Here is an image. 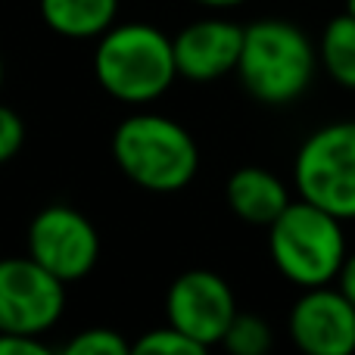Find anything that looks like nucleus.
<instances>
[{
	"label": "nucleus",
	"mask_w": 355,
	"mask_h": 355,
	"mask_svg": "<svg viewBox=\"0 0 355 355\" xmlns=\"http://www.w3.org/2000/svg\"><path fill=\"white\" fill-rule=\"evenodd\" d=\"M28 256L62 284L81 281L100 259V234L85 212L53 202L31 218Z\"/></svg>",
	"instance_id": "obj_7"
},
{
	"label": "nucleus",
	"mask_w": 355,
	"mask_h": 355,
	"mask_svg": "<svg viewBox=\"0 0 355 355\" xmlns=\"http://www.w3.org/2000/svg\"><path fill=\"white\" fill-rule=\"evenodd\" d=\"M318 66V47L300 25L287 19H259L246 25L237 75L259 103H296L312 87Z\"/></svg>",
	"instance_id": "obj_2"
},
{
	"label": "nucleus",
	"mask_w": 355,
	"mask_h": 355,
	"mask_svg": "<svg viewBox=\"0 0 355 355\" xmlns=\"http://www.w3.org/2000/svg\"><path fill=\"white\" fill-rule=\"evenodd\" d=\"M66 309V284L31 256L0 259V331L44 337Z\"/></svg>",
	"instance_id": "obj_6"
},
{
	"label": "nucleus",
	"mask_w": 355,
	"mask_h": 355,
	"mask_svg": "<svg viewBox=\"0 0 355 355\" xmlns=\"http://www.w3.org/2000/svg\"><path fill=\"white\" fill-rule=\"evenodd\" d=\"M0 87H3V62H0Z\"/></svg>",
	"instance_id": "obj_22"
},
{
	"label": "nucleus",
	"mask_w": 355,
	"mask_h": 355,
	"mask_svg": "<svg viewBox=\"0 0 355 355\" xmlns=\"http://www.w3.org/2000/svg\"><path fill=\"white\" fill-rule=\"evenodd\" d=\"M268 252L275 268L293 287L334 284L349 256L343 218L300 196L268 225Z\"/></svg>",
	"instance_id": "obj_4"
},
{
	"label": "nucleus",
	"mask_w": 355,
	"mask_h": 355,
	"mask_svg": "<svg viewBox=\"0 0 355 355\" xmlns=\"http://www.w3.org/2000/svg\"><path fill=\"white\" fill-rule=\"evenodd\" d=\"M0 355H50L44 337L35 334H6L0 331Z\"/></svg>",
	"instance_id": "obj_18"
},
{
	"label": "nucleus",
	"mask_w": 355,
	"mask_h": 355,
	"mask_svg": "<svg viewBox=\"0 0 355 355\" xmlns=\"http://www.w3.org/2000/svg\"><path fill=\"white\" fill-rule=\"evenodd\" d=\"M287 331L306 355H352L355 302L340 290V284L309 287L290 309Z\"/></svg>",
	"instance_id": "obj_9"
},
{
	"label": "nucleus",
	"mask_w": 355,
	"mask_h": 355,
	"mask_svg": "<svg viewBox=\"0 0 355 355\" xmlns=\"http://www.w3.org/2000/svg\"><path fill=\"white\" fill-rule=\"evenodd\" d=\"M318 60L334 85L355 91V16L349 10L324 25L318 41Z\"/></svg>",
	"instance_id": "obj_13"
},
{
	"label": "nucleus",
	"mask_w": 355,
	"mask_h": 355,
	"mask_svg": "<svg viewBox=\"0 0 355 355\" xmlns=\"http://www.w3.org/2000/svg\"><path fill=\"white\" fill-rule=\"evenodd\" d=\"M112 159L131 184L150 193H175L196 178L200 147L193 135L159 112H135L112 135Z\"/></svg>",
	"instance_id": "obj_3"
},
{
	"label": "nucleus",
	"mask_w": 355,
	"mask_h": 355,
	"mask_svg": "<svg viewBox=\"0 0 355 355\" xmlns=\"http://www.w3.org/2000/svg\"><path fill=\"white\" fill-rule=\"evenodd\" d=\"M119 0H41V19L69 41H94L116 25Z\"/></svg>",
	"instance_id": "obj_12"
},
{
	"label": "nucleus",
	"mask_w": 355,
	"mask_h": 355,
	"mask_svg": "<svg viewBox=\"0 0 355 355\" xmlns=\"http://www.w3.org/2000/svg\"><path fill=\"white\" fill-rule=\"evenodd\" d=\"M234 290L221 275L209 268H190L178 275L166 293V318L168 324L187 334L190 340L209 349L225 340L231 321L237 318Z\"/></svg>",
	"instance_id": "obj_8"
},
{
	"label": "nucleus",
	"mask_w": 355,
	"mask_h": 355,
	"mask_svg": "<svg viewBox=\"0 0 355 355\" xmlns=\"http://www.w3.org/2000/svg\"><path fill=\"white\" fill-rule=\"evenodd\" d=\"M94 75L100 87L119 103H153L175 85V41L147 22L112 25L97 37Z\"/></svg>",
	"instance_id": "obj_1"
},
{
	"label": "nucleus",
	"mask_w": 355,
	"mask_h": 355,
	"mask_svg": "<svg viewBox=\"0 0 355 355\" xmlns=\"http://www.w3.org/2000/svg\"><path fill=\"white\" fill-rule=\"evenodd\" d=\"M193 3L212 6V10H221V6H240V3H246V0H193Z\"/></svg>",
	"instance_id": "obj_20"
},
{
	"label": "nucleus",
	"mask_w": 355,
	"mask_h": 355,
	"mask_svg": "<svg viewBox=\"0 0 355 355\" xmlns=\"http://www.w3.org/2000/svg\"><path fill=\"white\" fill-rule=\"evenodd\" d=\"M25 144V122L12 106L0 103V166L10 162L12 156H19Z\"/></svg>",
	"instance_id": "obj_17"
},
{
	"label": "nucleus",
	"mask_w": 355,
	"mask_h": 355,
	"mask_svg": "<svg viewBox=\"0 0 355 355\" xmlns=\"http://www.w3.org/2000/svg\"><path fill=\"white\" fill-rule=\"evenodd\" d=\"M66 355H135V343L112 327H87L66 343Z\"/></svg>",
	"instance_id": "obj_15"
},
{
	"label": "nucleus",
	"mask_w": 355,
	"mask_h": 355,
	"mask_svg": "<svg viewBox=\"0 0 355 355\" xmlns=\"http://www.w3.org/2000/svg\"><path fill=\"white\" fill-rule=\"evenodd\" d=\"M243 25L218 16L184 25L172 37L178 75L196 81V85H206V81H218L227 72H237L240 53H243Z\"/></svg>",
	"instance_id": "obj_10"
},
{
	"label": "nucleus",
	"mask_w": 355,
	"mask_h": 355,
	"mask_svg": "<svg viewBox=\"0 0 355 355\" xmlns=\"http://www.w3.org/2000/svg\"><path fill=\"white\" fill-rule=\"evenodd\" d=\"M271 343H275V337H271L268 321L252 312H237V318L231 321L225 340H221V346L234 355H265Z\"/></svg>",
	"instance_id": "obj_14"
},
{
	"label": "nucleus",
	"mask_w": 355,
	"mask_h": 355,
	"mask_svg": "<svg viewBox=\"0 0 355 355\" xmlns=\"http://www.w3.org/2000/svg\"><path fill=\"white\" fill-rule=\"evenodd\" d=\"M293 184L302 200L355 221V122L315 128L293 159Z\"/></svg>",
	"instance_id": "obj_5"
},
{
	"label": "nucleus",
	"mask_w": 355,
	"mask_h": 355,
	"mask_svg": "<svg viewBox=\"0 0 355 355\" xmlns=\"http://www.w3.org/2000/svg\"><path fill=\"white\" fill-rule=\"evenodd\" d=\"M337 284H340V290H343V293L355 302V252L346 256V265H343V271H340Z\"/></svg>",
	"instance_id": "obj_19"
},
{
	"label": "nucleus",
	"mask_w": 355,
	"mask_h": 355,
	"mask_svg": "<svg viewBox=\"0 0 355 355\" xmlns=\"http://www.w3.org/2000/svg\"><path fill=\"white\" fill-rule=\"evenodd\" d=\"M202 355V349L196 340H190L187 334H181L178 327L166 324V327H156V331H147L141 340L135 343V355Z\"/></svg>",
	"instance_id": "obj_16"
},
{
	"label": "nucleus",
	"mask_w": 355,
	"mask_h": 355,
	"mask_svg": "<svg viewBox=\"0 0 355 355\" xmlns=\"http://www.w3.org/2000/svg\"><path fill=\"white\" fill-rule=\"evenodd\" d=\"M346 10H349L352 16H355V0H346Z\"/></svg>",
	"instance_id": "obj_21"
},
{
	"label": "nucleus",
	"mask_w": 355,
	"mask_h": 355,
	"mask_svg": "<svg viewBox=\"0 0 355 355\" xmlns=\"http://www.w3.org/2000/svg\"><path fill=\"white\" fill-rule=\"evenodd\" d=\"M227 206L246 225H262L268 227L284 209L290 206V190L275 172L259 166H243L227 178Z\"/></svg>",
	"instance_id": "obj_11"
}]
</instances>
